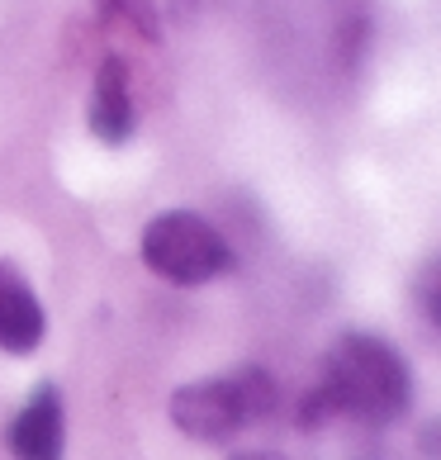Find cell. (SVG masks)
<instances>
[{
	"mask_svg": "<svg viewBox=\"0 0 441 460\" xmlns=\"http://www.w3.org/2000/svg\"><path fill=\"white\" fill-rule=\"evenodd\" d=\"M95 10L114 24H128L133 33H143L147 43L162 39V14H157V0H95Z\"/></svg>",
	"mask_w": 441,
	"mask_h": 460,
	"instance_id": "obj_7",
	"label": "cell"
},
{
	"mask_svg": "<svg viewBox=\"0 0 441 460\" xmlns=\"http://www.w3.org/2000/svg\"><path fill=\"white\" fill-rule=\"evenodd\" d=\"M133 119H138V110H133V81H128V62L110 53L105 62H100L95 72V95H91V114L86 124L100 143H128L133 138Z\"/></svg>",
	"mask_w": 441,
	"mask_h": 460,
	"instance_id": "obj_6",
	"label": "cell"
},
{
	"mask_svg": "<svg viewBox=\"0 0 441 460\" xmlns=\"http://www.w3.org/2000/svg\"><path fill=\"white\" fill-rule=\"evenodd\" d=\"M418 304H422V314H428L432 323H441V257L422 266V276H418Z\"/></svg>",
	"mask_w": 441,
	"mask_h": 460,
	"instance_id": "obj_8",
	"label": "cell"
},
{
	"mask_svg": "<svg viewBox=\"0 0 441 460\" xmlns=\"http://www.w3.org/2000/svg\"><path fill=\"white\" fill-rule=\"evenodd\" d=\"M199 5H209V0H176V10H181V14H190V10H199Z\"/></svg>",
	"mask_w": 441,
	"mask_h": 460,
	"instance_id": "obj_10",
	"label": "cell"
},
{
	"mask_svg": "<svg viewBox=\"0 0 441 460\" xmlns=\"http://www.w3.org/2000/svg\"><path fill=\"white\" fill-rule=\"evenodd\" d=\"M143 266L152 276L172 280V285H205L214 276H224L233 266V247L209 218H199L190 209H172L157 214L143 228Z\"/></svg>",
	"mask_w": 441,
	"mask_h": 460,
	"instance_id": "obj_3",
	"label": "cell"
},
{
	"mask_svg": "<svg viewBox=\"0 0 441 460\" xmlns=\"http://www.w3.org/2000/svg\"><path fill=\"white\" fill-rule=\"evenodd\" d=\"M409 366L403 356L370 332L337 337L323 356V375L309 389L299 408L304 428H318L328 418H356V422H394L409 408Z\"/></svg>",
	"mask_w": 441,
	"mask_h": 460,
	"instance_id": "obj_1",
	"label": "cell"
},
{
	"mask_svg": "<svg viewBox=\"0 0 441 460\" xmlns=\"http://www.w3.org/2000/svg\"><path fill=\"white\" fill-rule=\"evenodd\" d=\"M43 332H48V318L33 285L24 280V270L14 261H0V351L29 356L39 351Z\"/></svg>",
	"mask_w": 441,
	"mask_h": 460,
	"instance_id": "obj_5",
	"label": "cell"
},
{
	"mask_svg": "<svg viewBox=\"0 0 441 460\" xmlns=\"http://www.w3.org/2000/svg\"><path fill=\"white\" fill-rule=\"evenodd\" d=\"M233 460H285L280 451H237Z\"/></svg>",
	"mask_w": 441,
	"mask_h": 460,
	"instance_id": "obj_9",
	"label": "cell"
},
{
	"mask_svg": "<svg viewBox=\"0 0 441 460\" xmlns=\"http://www.w3.org/2000/svg\"><path fill=\"white\" fill-rule=\"evenodd\" d=\"M280 389L261 366H243L233 375H209V380H190L172 394V422L195 437V441H228L251 422L276 413Z\"/></svg>",
	"mask_w": 441,
	"mask_h": 460,
	"instance_id": "obj_2",
	"label": "cell"
},
{
	"mask_svg": "<svg viewBox=\"0 0 441 460\" xmlns=\"http://www.w3.org/2000/svg\"><path fill=\"white\" fill-rule=\"evenodd\" d=\"M5 447L14 460H62L66 456V408L57 385H39L29 403L10 418Z\"/></svg>",
	"mask_w": 441,
	"mask_h": 460,
	"instance_id": "obj_4",
	"label": "cell"
}]
</instances>
